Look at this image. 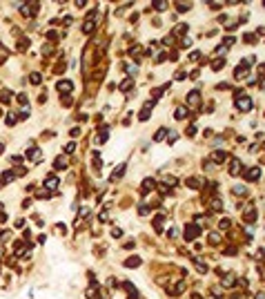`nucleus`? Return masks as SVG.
I'll return each mask as SVG.
<instances>
[{"mask_svg":"<svg viewBox=\"0 0 265 299\" xmlns=\"http://www.w3.org/2000/svg\"><path fill=\"white\" fill-rule=\"evenodd\" d=\"M223 67H225V60H223V58H221V60H214V63H212V69H214V72H219V69H223Z\"/></svg>","mask_w":265,"mask_h":299,"instance_id":"7c9ffc66","label":"nucleus"},{"mask_svg":"<svg viewBox=\"0 0 265 299\" xmlns=\"http://www.w3.org/2000/svg\"><path fill=\"white\" fill-rule=\"evenodd\" d=\"M243 219L247 221V223H252V221H256V208H247L243 212Z\"/></svg>","mask_w":265,"mask_h":299,"instance_id":"9b49d317","label":"nucleus"},{"mask_svg":"<svg viewBox=\"0 0 265 299\" xmlns=\"http://www.w3.org/2000/svg\"><path fill=\"white\" fill-rule=\"evenodd\" d=\"M125 167H127L125 163H122V165H118L116 170H114V176H116V179H118V176H122V172H125Z\"/></svg>","mask_w":265,"mask_h":299,"instance_id":"72a5a7b5","label":"nucleus"},{"mask_svg":"<svg viewBox=\"0 0 265 299\" xmlns=\"http://www.w3.org/2000/svg\"><path fill=\"white\" fill-rule=\"evenodd\" d=\"M18 103H20V105H27V96L25 94H18Z\"/></svg>","mask_w":265,"mask_h":299,"instance_id":"49530a36","label":"nucleus"},{"mask_svg":"<svg viewBox=\"0 0 265 299\" xmlns=\"http://www.w3.org/2000/svg\"><path fill=\"white\" fill-rule=\"evenodd\" d=\"M254 40H256V36H254V34H245V43H254Z\"/></svg>","mask_w":265,"mask_h":299,"instance_id":"a18cd8bd","label":"nucleus"},{"mask_svg":"<svg viewBox=\"0 0 265 299\" xmlns=\"http://www.w3.org/2000/svg\"><path fill=\"white\" fill-rule=\"evenodd\" d=\"M212 158H214V163H225V161H227V152L219 150V152H214V154H212Z\"/></svg>","mask_w":265,"mask_h":299,"instance_id":"f8f14e48","label":"nucleus"},{"mask_svg":"<svg viewBox=\"0 0 265 299\" xmlns=\"http://www.w3.org/2000/svg\"><path fill=\"white\" fill-rule=\"evenodd\" d=\"M219 226H221V230H227V228H230V219H221Z\"/></svg>","mask_w":265,"mask_h":299,"instance_id":"79ce46f5","label":"nucleus"},{"mask_svg":"<svg viewBox=\"0 0 265 299\" xmlns=\"http://www.w3.org/2000/svg\"><path fill=\"white\" fill-rule=\"evenodd\" d=\"M187 185H189L192 190H198V188H201V181H198L196 176H189V179H187Z\"/></svg>","mask_w":265,"mask_h":299,"instance_id":"4be33fe9","label":"nucleus"},{"mask_svg":"<svg viewBox=\"0 0 265 299\" xmlns=\"http://www.w3.org/2000/svg\"><path fill=\"white\" fill-rule=\"evenodd\" d=\"M232 194H234V197H247V190H245V185H234Z\"/></svg>","mask_w":265,"mask_h":299,"instance_id":"2eb2a0df","label":"nucleus"},{"mask_svg":"<svg viewBox=\"0 0 265 299\" xmlns=\"http://www.w3.org/2000/svg\"><path fill=\"white\" fill-rule=\"evenodd\" d=\"M194 134H196V127H194V125L187 127V136H194Z\"/></svg>","mask_w":265,"mask_h":299,"instance_id":"864d4df0","label":"nucleus"},{"mask_svg":"<svg viewBox=\"0 0 265 299\" xmlns=\"http://www.w3.org/2000/svg\"><path fill=\"white\" fill-rule=\"evenodd\" d=\"M2 150H5V143H0V152H2Z\"/></svg>","mask_w":265,"mask_h":299,"instance_id":"6e6d98bb","label":"nucleus"},{"mask_svg":"<svg viewBox=\"0 0 265 299\" xmlns=\"http://www.w3.org/2000/svg\"><path fill=\"white\" fill-rule=\"evenodd\" d=\"M47 38H49V40H58V34L51 29V31H47Z\"/></svg>","mask_w":265,"mask_h":299,"instance_id":"37998d69","label":"nucleus"},{"mask_svg":"<svg viewBox=\"0 0 265 299\" xmlns=\"http://www.w3.org/2000/svg\"><path fill=\"white\" fill-rule=\"evenodd\" d=\"M20 11L25 16H36L38 11H40V5L38 2H27V5H20Z\"/></svg>","mask_w":265,"mask_h":299,"instance_id":"f03ea898","label":"nucleus"},{"mask_svg":"<svg viewBox=\"0 0 265 299\" xmlns=\"http://www.w3.org/2000/svg\"><path fill=\"white\" fill-rule=\"evenodd\" d=\"M223 255H227V257H232V255H236V246H227V248L223 250Z\"/></svg>","mask_w":265,"mask_h":299,"instance_id":"f704fd0d","label":"nucleus"},{"mask_svg":"<svg viewBox=\"0 0 265 299\" xmlns=\"http://www.w3.org/2000/svg\"><path fill=\"white\" fill-rule=\"evenodd\" d=\"M56 89H58L60 94H69V92L74 89V83L71 80H60L58 85H56Z\"/></svg>","mask_w":265,"mask_h":299,"instance_id":"0eeeda50","label":"nucleus"},{"mask_svg":"<svg viewBox=\"0 0 265 299\" xmlns=\"http://www.w3.org/2000/svg\"><path fill=\"white\" fill-rule=\"evenodd\" d=\"M185 76H187V74H185V72H176V80H183Z\"/></svg>","mask_w":265,"mask_h":299,"instance_id":"603ef678","label":"nucleus"},{"mask_svg":"<svg viewBox=\"0 0 265 299\" xmlns=\"http://www.w3.org/2000/svg\"><path fill=\"white\" fill-rule=\"evenodd\" d=\"M154 185H156L154 179H145L143 181V192H151V190H154Z\"/></svg>","mask_w":265,"mask_h":299,"instance_id":"412c9836","label":"nucleus"},{"mask_svg":"<svg viewBox=\"0 0 265 299\" xmlns=\"http://www.w3.org/2000/svg\"><path fill=\"white\" fill-rule=\"evenodd\" d=\"M29 83H31V85H40V83H42V74L40 72H34L31 76H29Z\"/></svg>","mask_w":265,"mask_h":299,"instance_id":"f3484780","label":"nucleus"},{"mask_svg":"<svg viewBox=\"0 0 265 299\" xmlns=\"http://www.w3.org/2000/svg\"><path fill=\"white\" fill-rule=\"evenodd\" d=\"M236 107H239L241 112H250V109L254 107V103H252V98H250V96H241L239 100H236Z\"/></svg>","mask_w":265,"mask_h":299,"instance_id":"7ed1b4c3","label":"nucleus"},{"mask_svg":"<svg viewBox=\"0 0 265 299\" xmlns=\"http://www.w3.org/2000/svg\"><path fill=\"white\" fill-rule=\"evenodd\" d=\"M131 87H134V80H131V78H125V80L120 83V89H122V92H129Z\"/></svg>","mask_w":265,"mask_h":299,"instance_id":"5701e85b","label":"nucleus"},{"mask_svg":"<svg viewBox=\"0 0 265 299\" xmlns=\"http://www.w3.org/2000/svg\"><path fill=\"white\" fill-rule=\"evenodd\" d=\"M241 170H243L241 161H239V158H234L232 165H230V174H232V176H239V174H241Z\"/></svg>","mask_w":265,"mask_h":299,"instance_id":"9d476101","label":"nucleus"},{"mask_svg":"<svg viewBox=\"0 0 265 299\" xmlns=\"http://www.w3.org/2000/svg\"><path fill=\"white\" fill-rule=\"evenodd\" d=\"M138 214H149V203H140V208H138Z\"/></svg>","mask_w":265,"mask_h":299,"instance_id":"473e14b6","label":"nucleus"},{"mask_svg":"<svg viewBox=\"0 0 265 299\" xmlns=\"http://www.w3.org/2000/svg\"><path fill=\"white\" fill-rule=\"evenodd\" d=\"M250 74V67H247V60L239 65V69H234V78H245Z\"/></svg>","mask_w":265,"mask_h":299,"instance_id":"423d86ee","label":"nucleus"},{"mask_svg":"<svg viewBox=\"0 0 265 299\" xmlns=\"http://www.w3.org/2000/svg\"><path fill=\"white\" fill-rule=\"evenodd\" d=\"M165 134H167V129H165V127H160L158 132L154 134V141H165Z\"/></svg>","mask_w":265,"mask_h":299,"instance_id":"bb28decb","label":"nucleus"},{"mask_svg":"<svg viewBox=\"0 0 265 299\" xmlns=\"http://www.w3.org/2000/svg\"><path fill=\"white\" fill-rule=\"evenodd\" d=\"M210 244H212V246L221 244V235H219V232H212V235H210Z\"/></svg>","mask_w":265,"mask_h":299,"instance_id":"c756f323","label":"nucleus"},{"mask_svg":"<svg viewBox=\"0 0 265 299\" xmlns=\"http://www.w3.org/2000/svg\"><path fill=\"white\" fill-rule=\"evenodd\" d=\"M16 228H25V219H18L16 221Z\"/></svg>","mask_w":265,"mask_h":299,"instance_id":"5fc2aeb1","label":"nucleus"},{"mask_svg":"<svg viewBox=\"0 0 265 299\" xmlns=\"http://www.w3.org/2000/svg\"><path fill=\"white\" fill-rule=\"evenodd\" d=\"M176 138H178L176 132H169V143H176Z\"/></svg>","mask_w":265,"mask_h":299,"instance_id":"8fccbe9b","label":"nucleus"},{"mask_svg":"<svg viewBox=\"0 0 265 299\" xmlns=\"http://www.w3.org/2000/svg\"><path fill=\"white\" fill-rule=\"evenodd\" d=\"M187 29H189L187 25H178V27H174V34H172V36H185Z\"/></svg>","mask_w":265,"mask_h":299,"instance_id":"6ab92c4d","label":"nucleus"},{"mask_svg":"<svg viewBox=\"0 0 265 299\" xmlns=\"http://www.w3.org/2000/svg\"><path fill=\"white\" fill-rule=\"evenodd\" d=\"M174 43V36L172 34H169V36H165V38H163V45H172Z\"/></svg>","mask_w":265,"mask_h":299,"instance_id":"c03bdc74","label":"nucleus"},{"mask_svg":"<svg viewBox=\"0 0 265 299\" xmlns=\"http://www.w3.org/2000/svg\"><path fill=\"white\" fill-rule=\"evenodd\" d=\"M167 237H172V239H174V237H178V230H176V228H172V230L167 232Z\"/></svg>","mask_w":265,"mask_h":299,"instance_id":"3c124183","label":"nucleus"},{"mask_svg":"<svg viewBox=\"0 0 265 299\" xmlns=\"http://www.w3.org/2000/svg\"><path fill=\"white\" fill-rule=\"evenodd\" d=\"M27 156H29L34 163H40V161H42V152H40V150H34V147L27 150Z\"/></svg>","mask_w":265,"mask_h":299,"instance_id":"1a4fd4ad","label":"nucleus"},{"mask_svg":"<svg viewBox=\"0 0 265 299\" xmlns=\"http://www.w3.org/2000/svg\"><path fill=\"white\" fill-rule=\"evenodd\" d=\"M198 235H201V228H198L196 223H192V226H187V228H185V232H183V239H185V241H194Z\"/></svg>","mask_w":265,"mask_h":299,"instance_id":"f257e3e1","label":"nucleus"},{"mask_svg":"<svg viewBox=\"0 0 265 299\" xmlns=\"http://www.w3.org/2000/svg\"><path fill=\"white\" fill-rule=\"evenodd\" d=\"M58 183H60L58 176L51 174V176H47V179H45V188H47V190H56V188H58Z\"/></svg>","mask_w":265,"mask_h":299,"instance_id":"6e6552de","label":"nucleus"},{"mask_svg":"<svg viewBox=\"0 0 265 299\" xmlns=\"http://www.w3.org/2000/svg\"><path fill=\"white\" fill-rule=\"evenodd\" d=\"M98 219H100V221H107V219H109V212H100Z\"/></svg>","mask_w":265,"mask_h":299,"instance_id":"09e8293b","label":"nucleus"},{"mask_svg":"<svg viewBox=\"0 0 265 299\" xmlns=\"http://www.w3.org/2000/svg\"><path fill=\"white\" fill-rule=\"evenodd\" d=\"M27 47H29V40H27V38H22L20 43H18V49H20V51H25Z\"/></svg>","mask_w":265,"mask_h":299,"instance_id":"e433bc0d","label":"nucleus"},{"mask_svg":"<svg viewBox=\"0 0 265 299\" xmlns=\"http://www.w3.org/2000/svg\"><path fill=\"white\" fill-rule=\"evenodd\" d=\"M7 125H9V127H14V125H16V116H14V114H9V116H7Z\"/></svg>","mask_w":265,"mask_h":299,"instance_id":"a19ab883","label":"nucleus"},{"mask_svg":"<svg viewBox=\"0 0 265 299\" xmlns=\"http://www.w3.org/2000/svg\"><path fill=\"white\" fill-rule=\"evenodd\" d=\"M198 103H201V89H192L187 94V105L189 107H196Z\"/></svg>","mask_w":265,"mask_h":299,"instance_id":"20e7f679","label":"nucleus"},{"mask_svg":"<svg viewBox=\"0 0 265 299\" xmlns=\"http://www.w3.org/2000/svg\"><path fill=\"white\" fill-rule=\"evenodd\" d=\"M54 167H56V170H65V167H67V161H65V158H56Z\"/></svg>","mask_w":265,"mask_h":299,"instance_id":"a878e982","label":"nucleus"},{"mask_svg":"<svg viewBox=\"0 0 265 299\" xmlns=\"http://www.w3.org/2000/svg\"><path fill=\"white\" fill-rule=\"evenodd\" d=\"M125 266H127V268H138V266H140V257H129V259L125 261Z\"/></svg>","mask_w":265,"mask_h":299,"instance_id":"a211bd4d","label":"nucleus"},{"mask_svg":"<svg viewBox=\"0 0 265 299\" xmlns=\"http://www.w3.org/2000/svg\"><path fill=\"white\" fill-rule=\"evenodd\" d=\"M65 152H67V154L76 152V143H67V145H65Z\"/></svg>","mask_w":265,"mask_h":299,"instance_id":"ea45409f","label":"nucleus"},{"mask_svg":"<svg viewBox=\"0 0 265 299\" xmlns=\"http://www.w3.org/2000/svg\"><path fill=\"white\" fill-rule=\"evenodd\" d=\"M151 7H154V9H158V11H165V9H167V2H160V0H158V2H154Z\"/></svg>","mask_w":265,"mask_h":299,"instance_id":"c9c22d12","label":"nucleus"},{"mask_svg":"<svg viewBox=\"0 0 265 299\" xmlns=\"http://www.w3.org/2000/svg\"><path fill=\"white\" fill-rule=\"evenodd\" d=\"M176 9H178V11H187V9H192V2H178Z\"/></svg>","mask_w":265,"mask_h":299,"instance_id":"2f4dec72","label":"nucleus"},{"mask_svg":"<svg viewBox=\"0 0 265 299\" xmlns=\"http://www.w3.org/2000/svg\"><path fill=\"white\" fill-rule=\"evenodd\" d=\"M9 98H11V92H9V89H0V103H7Z\"/></svg>","mask_w":265,"mask_h":299,"instance_id":"cd10ccee","label":"nucleus"},{"mask_svg":"<svg viewBox=\"0 0 265 299\" xmlns=\"http://www.w3.org/2000/svg\"><path fill=\"white\" fill-rule=\"evenodd\" d=\"M189 58H192V60H198V58H201V51H192V54H189Z\"/></svg>","mask_w":265,"mask_h":299,"instance_id":"de8ad7c7","label":"nucleus"},{"mask_svg":"<svg viewBox=\"0 0 265 299\" xmlns=\"http://www.w3.org/2000/svg\"><path fill=\"white\" fill-rule=\"evenodd\" d=\"M111 237H114V239H120V237H122V230H120V228H114V230H111Z\"/></svg>","mask_w":265,"mask_h":299,"instance_id":"58836bf2","label":"nucleus"},{"mask_svg":"<svg viewBox=\"0 0 265 299\" xmlns=\"http://www.w3.org/2000/svg\"><path fill=\"white\" fill-rule=\"evenodd\" d=\"M234 279H236V277H234V272H230V275H225V277H223V286H225V288H230V286H234Z\"/></svg>","mask_w":265,"mask_h":299,"instance_id":"aec40b11","label":"nucleus"},{"mask_svg":"<svg viewBox=\"0 0 265 299\" xmlns=\"http://www.w3.org/2000/svg\"><path fill=\"white\" fill-rule=\"evenodd\" d=\"M14 179H16V172L7 170V172H2V179H0V183H5V185H7V183H11Z\"/></svg>","mask_w":265,"mask_h":299,"instance_id":"ddd939ff","label":"nucleus"},{"mask_svg":"<svg viewBox=\"0 0 265 299\" xmlns=\"http://www.w3.org/2000/svg\"><path fill=\"white\" fill-rule=\"evenodd\" d=\"M163 223H165V214H158V217L154 219V228H156V232H163Z\"/></svg>","mask_w":265,"mask_h":299,"instance_id":"dca6fc26","label":"nucleus"},{"mask_svg":"<svg viewBox=\"0 0 265 299\" xmlns=\"http://www.w3.org/2000/svg\"><path fill=\"white\" fill-rule=\"evenodd\" d=\"M91 165L96 167V170H98V167L102 165V161H100V154H98V152H94V154H91Z\"/></svg>","mask_w":265,"mask_h":299,"instance_id":"b1692460","label":"nucleus"},{"mask_svg":"<svg viewBox=\"0 0 265 299\" xmlns=\"http://www.w3.org/2000/svg\"><path fill=\"white\" fill-rule=\"evenodd\" d=\"M261 179V167H250L245 170V181H259Z\"/></svg>","mask_w":265,"mask_h":299,"instance_id":"39448f33","label":"nucleus"},{"mask_svg":"<svg viewBox=\"0 0 265 299\" xmlns=\"http://www.w3.org/2000/svg\"><path fill=\"white\" fill-rule=\"evenodd\" d=\"M174 116H176V121H183V118L189 116V109H187V107H178V109L174 112Z\"/></svg>","mask_w":265,"mask_h":299,"instance_id":"4468645a","label":"nucleus"},{"mask_svg":"<svg viewBox=\"0 0 265 299\" xmlns=\"http://www.w3.org/2000/svg\"><path fill=\"white\" fill-rule=\"evenodd\" d=\"M149 116H151V109L149 107H143V109H140V114H138L140 121H149Z\"/></svg>","mask_w":265,"mask_h":299,"instance_id":"393cba45","label":"nucleus"},{"mask_svg":"<svg viewBox=\"0 0 265 299\" xmlns=\"http://www.w3.org/2000/svg\"><path fill=\"white\" fill-rule=\"evenodd\" d=\"M94 27H96V25H94V20H85V25H82V31H85V34H91V29H94Z\"/></svg>","mask_w":265,"mask_h":299,"instance_id":"c85d7f7f","label":"nucleus"},{"mask_svg":"<svg viewBox=\"0 0 265 299\" xmlns=\"http://www.w3.org/2000/svg\"><path fill=\"white\" fill-rule=\"evenodd\" d=\"M212 208H214V212H221V208H223V201H221V199H216V201L212 203Z\"/></svg>","mask_w":265,"mask_h":299,"instance_id":"4c0bfd02","label":"nucleus"}]
</instances>
